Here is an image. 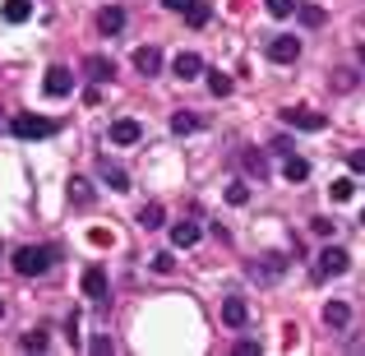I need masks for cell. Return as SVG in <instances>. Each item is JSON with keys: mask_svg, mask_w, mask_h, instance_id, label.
<instances>
[{"mask_svg": "<svg viewBox=\"0 0 365 356\" xmlns=\"http://www.w3.org/2000/svg\"><path fill=\"white\" fill-rule=\"evenodd\" d=\"M51 259H56L51 245H19L14 250V273L19 278H42L51 268Z\"/></svg>", "mask_w": 365, "mask_h": 356, "instance_id": "cell-1", "label": "cell"}, {"mask_svg": "<svg viewBox=\"0 0 365 356\" xmlns=\"http://www.w3.org/2000/svg\"><path fill=\"white\" fill-rule=\"evenodd\" d=\"M347 268H351V255L342 245H324L319 255H314V273L319 278H342Z\"/></svg>", "mask_w": 365, "mask_h": 356, "instance_id": "cell-2", "label": "cell"}, {"mask_svg": "<svg viewBox=\"0 0 365 356\" xmlns=\"http://www.w3.org/2000/svg\"><path fill=\"white\" fill-rule=\"evenodd\" d=\"M9 134H14V139H51L56 121H46V116H14L9 121Z\"/></svg>", "mask_w": 365, "mask_h": 356, "instance_id": "cell-3", "label": "cell"}, {"mask_svg": "<svg viewBox=\"0 0 365 356\" xmlns=\"http://www.w3.org/2000/svg\"><path fill=\"white\" fill-rule=\"evenodd\" d=\"M282 121L292 125V130H305V134H319L324 125H329V116H324V111H310V107H292V111H282Z\"/></svg>", "mask_w": 365, "mask_h": 356, "instance_id": "cell-4", "label": "cell"}, {"mask_svg": "<svg viewBox=\"0 0 365 356\" xmlns=\"http://www.w3.org/2000/svg\"><path fill=\"white\" fill-rule=\"evenodd\" d=\"M42 88H46V98H70L74 93V74L65 70V65H51L46 79H42Z\"/></svg>", "mask_w": 365, "mask_h": 356, "instance_id": "cell-5", "label": "cell"}, {"mask_svg": "<svg viewBox=\"0 0 365 356\" xmlns=\"http://www.w3.org/2000/svg\"><path fill=\"white\" fill-rule=\"evenodd\" d=\"M296 56H301V37H268V61L292 65Z\"/></svg>", "mask_w": 365, "mask_h": 356, "instance_id": "cell-6", "label": "cell"}, {"mask_svg": "<svg viewBox=\"0 0 365 356\" xmlns=\"http://www.w3.org/2000/svg\"><path fill=\"white\" fill-rule=\"evenodd\" d=\"M171 74H176L180 83H190V79H199V74H204V61H199L195 51H180L176 61H171Z\"/></svg>", "mask_w": 365, "mask_h": 356, "instance_id": "cell-7", "label": "cell"}, {"mask_svg": "<svg viewBox=\"0 0 365 356\" xmlns=\"http://www.w3.org/2000/svg\"><path fill=\"white\" fill-rule=\"evenodd\" d=\"M282 268H287L282 255H264V259H255V264H250V273L264 278V283H277V278H282Z\"/></svg>", "mask_w": 365, "mask_h": 356, "instance_id": "cell-8", "label": "cell"}, {"mask_svg": "<svg viewBox=\"0 0 365 356\" xmlns=\"http://www.w3.org/2000/svg\"><path fill=\"white\" fill-rule=\"evenodd\" d=\"M245 320H250V305L241 301V296H227L222 301V324L227 329H245Z\"/></svg>", "mask_w": 365, "mask_h": 356, "instance_id": "cell-9", "label": "cell"}, {"mask_svg": "<svg viewBox=\"0 0 365 356\" xmlns=\"http://www.w3.org/2000/svg\"><path fill=\"white\" fill-rule=\"evenodd\" d=\"M98 171H102V180H107V185L116 190V195H125V190H130V171H125V167H116V162L98 158Z\"/></svg>", "mask_w": 365, "mask_h": 356, "instance_id": "cell-10", "label": "cell"}, {"mask_svg": "<svg viewBox=\"0 0 365 356\" xmlns=\"http://www.w3.org/2000/svg\"><path fill=\"white\" fill-rule=\"evenodd\" d=\"M139 139H143V125L139 121L120 116L116 125H111V143H139Z\"/></svg>", "mask_w": 365, "mask_h": 356, "instance_id": "cell-11", "label": "cell"}, {"mask_svg": "<svg viewBox=\"0 0 365 356\" xmlns=\"http://www.w3.org/2000/svg\"><path fill=\"white\" fill-rule=\"evenodd\" d=\"M134 70H139L143 79H148V74H158L162 70V51H158V46H139V51H134Z\"/></svg>", "mask_w": 365, "mask_h": 356, "instance_id": "cell-12", "label": "cell"}, {"mask_svg": "<svg viewBox=\"0 0 365 356\" xmlns=\"http://www.w3.org/2000/svg\"><path fill=\"white\" fill-rule=\"evenodd\" d=\"M83 296H88V301H107V273H102V268H88V273H83Z\"/></svg>", "mask_w": 365, "mask_h": 356, "instance_id": "cell-13", "label": "cell"}, {"mask_svg": "<svg viewBox=\"0 0 365 356\" xmlns=\"http://www.w3.org/2000/svg\"><path fill=\"white\" fill-rule=\"evenodd\" d=\"M0 14H5V24H28L33 19V0H5Z\"/></svg>", "mask_w": 365, "mask_h": 356, "instance_id": "cell-14", "label": "cell"}, {"mask_svg": "<svg viewBox=\"0 0 365 356\" xmlns=\"http://www.w3.org/2000/svg\"><path fill=\"white\" fill-rule=\"evenodd\" d=\"M324 324H333V329H347V324H351V305H347V301H329V305H324Z\"/></svg>", "mask_w": 365, "mask_h": 356, "instance_id": "cell-15", "label": "cell"}, {"mask_svg": "<svg viewBox=\"0 0 365 356\" xmlns=\"http://www.w3.org/2000/svg\"><path fill=\"white\" fill-rule=\"evenodd\" d=\"M70 204H74V208H88V204H93V180H88V176H74V180H70Z\"/></svg>", "mask_w": 365, "mask_h": 356, "instance_id": "cell-16", "label": "cell"}, {"mask_svg": "<svg viewBox=\"0 0 365 356\" xmlns=\"http://www.w3.org/2000/svg\"><path fill=\"white\" fill-rule=\"evenodd\" d=\"M199 240V227L195 223H171V245L176 250H190Z\"/></svg>", "mask_w": 365, "mask_h": 356, "instance_id": "cell-17", "label": "cell"}, {"mask_svg": "<svg viewBox=\"0 0 365 356\" xmlns=\"http://www.w3.org/2000/svg\"><path fill=\"white\" fill-rule=\"evenodd\" d=\"M98 28H102V33H120V28H125V9L120 5H107V9H102V14H98Z\"/></svg>", "mask_w": 365, "mask_h": 356, "instance_id": "cell-18", "label": "cell"}, {"mask_svg": "<svg viewBox=\"0 0 365 356\" xmlns=\"http://www.w3.org/2000/svg\"><path fill=\"white\" fill-rule=\"evenodd\" d=\"M83 70H88V79H98V83H107L111 74H116V65L107 61V56H88V61H83Z\"/></svg>", "mask_w": 365, "mask_h": 356, "instance_id": "cell-19", "label": "cell"}, {"mask_svg": "<svg viewBox=\"0 0 365 356\" xmlns=\"http://www.w3.org/2000/svg\"><path fill=\"white\" fill-rule=\"evenodd\" d=\"M162 223H167V208H162V204H143L139 208V227H143V232H158Z\"/></svg>", "mask_w": 365, "mask_h": 356, "instance_id": "cell-20", "label": "cell"}, {"mask_svg": "<svg viewBox=\"0 0 365 356\" xmlns=\"http://www.w3.org/2000/svg\"><path fill=\"white\" fill-rule=\"evenodd\" d=\"M208 19H213V5H208V0H190V9H185V24H190V28H204Z\"/></svg>", "mask_w": 365, "mask_h": 356, "instance_id": "cell-21", "label": "cell"}, {"mask_svg": "<svg viewBox=\"0 0 365 356\" xmlns=\"http://www.w3.org/2000/svg\"><path fill=\"white\" fill-rule=\"evenodd\" d=\"M282 176L287 180H305V176H310V162L296 158V153H287V158H282Z\"/></svg>", "mask_w": 365, "mask_h": 356, "instance_id": "cell-22", "label": "cell"}, {"mask_svg": "<svg viewBox=\"0 0 365 356\" xmlns=\"http://www.w3.org/2000/svg\"><path fill=\"white\" fill-rule=\"evenodd\" d=\"M296 19H301V28H324V5H296Z\"/></svg>", "mask_w": 365, "mask_h": 356, "instance_id": "cell-23", "label": "cell"}, {"mask_svg": "<svg viewBox=\"0 0 365 356\" xmlns=\"http://www.w3.org/2000/svg\"><path fill=\"white\" fill-rule=\"evenodd\" d=\"M241 162H245V171H250L255 180H264V176H268V158H264V153H255V148H250Z\"/></svg>", "mask_w": 365, "mask_h": 356, "instance_id": "cell-24", "label": "cell"}, {"mask_svg": "<svg viewBox=\"0 0 365 356\" xmlns=\"http://www.w3.org/2000/svg\"><path fill=\"white\" fill-rule=\"evenodd\" d=\"M199 125H204L199 116H190V111H176V116H171V134H195Z\"/></svg>", "mask_w": 365, "mask_h": 356, "instance_id": "cell-25", "label": "cell"}, {"mask_svg": "<svg viewBox=\"0 0 365 356\" xmlns=\"http://www.w3.org/2000/svg\"><path fill=\"white\" fill-rule=\"evenodd\" d=\"M46 342H51V338H46L42 329H28L24 338H19V347H24V352H46Z\"/></svg>", "mask_w": 365, "mask_h": 356, "instance_id": "cell-26", "label": "cell"}, {"mask_svg": "<svg viewBox=\"0 0 365 356\" xmlns=\"http://www.w3.org/2000/svg\"><path fill=\"white\" fill-rule=\"evenodd\" d=\"M227 204H232V208H245L250 204V185H241V180H236V185H227Z\"/></svg>", "mask_w": 365, "mask_h": 356, "instance_id": "cell-27", "label": "cell"}, {"mask_svg": "<svg viewBox=\"0 0 365 356\" xmlns=\"http://www.w3.org/2000/svg\"><path fill=\"white\" fill-rule=\"evenodd\" d=\"M208 93H213V98H227V93H232V79H227V74H208Z\"/></svg>", "mask_w": 365, "mask_h": 356, "instance_id": "cell-28", "label": "cell"}, {"mask_svg": "<svg viewBox=\"0 0 365 356\" xmlns=\"http://www.w3.org/2000/svg\"><path fill=\"white\" fill-rule=\"evenodd\" d=\"M333 88L351 93V88H356V70H333Z\"/></svg>", "mask_w": 365, "mask_h": 356, "instance_id": "cell-29", "label": "cell"}, {"mask_svg": "<svg viewBox=\"0 0 365 356\" xmlns=\"http://www.w3.org/2000/svg\"><path fill=\"white\" fill-rule=\"evenodd\" d=\"M351 190H356V185H351V180L342 176V180H333V185H329V195L338 199V204H347V199H351Z\"/></svg>", "mask_w": 365, "mask_h": 356, "instance_id": "cell-30", "label": "cell"}, {"mask_svg": "<svg viewBox=\"0 0 365 356\" xmlns=\"http://www.w3.org/2000/svg\"><path fill=\"white\" fill-rule=\"evenodd\" d=\"M268 14H273V19H287V14H296V0H268Z\"/></svg>", "mask_w": 365, "mask_h": 356, "instance_id": "cell-31", "label": "cell"}, {"mask_svg": "<svg viewBox=\"0 0 365 356\" xmlns=\"http://www.w3.org/2000/svg\"><path fill=\"white\" fill-rule=\"evenodd\" d=\"M333 227H338L333 218H314V223H310V232H314V236H333Z\"/></svg>", "mask_w": 365, "mask_h": 356, "instance_id": "cell-32", "label": "cell"}, {"mask_svg": "<svg viewBox=\"0 0 365 356\" xmlns=\"http://www.w3.org/2000/svg\"><path fill=\"white\" fill-rule=\"evenodd\" d=\"M88 352H93V356H111V338H102V333H98V338L88 342Z\"/></svg>", "mask_w": 365, "mask_h": 356, "instance_id": "cell-33", "label": "cell"}, {"mask_svg": "<svg viewBox=\"0 0 365 356\" xmlns=\"http://www.w3.org/2000/svg\"><path fill=\"white\" fill-rule=\"evenodd\" d=\"M153 268H158V273H171V268H176V259H171V255H153Z\"/></svg>", "mask_w": 365, "mask_h": 356, "instance_id": "cell-34", "label": "cell"}, {"mask_svg": "<svg viewBox=\"0 0 365 356\" xmlns=\"http://www.w3.org/2000/svg\"><path fill=\"white\" fill-rule=\"evenodd\" d=\"M88 240H93V245H111V232H107V227H93Z\"/></svg>", "mask_w": 365, "mask_h": 356, "instance_id": "cell-35", "label": "cell"}, {"mask_svg": "<svg viewBox=\"0 0 365 356\" xmlns=\"http://www.w3.org/2000/svg\"><path fill=\"white\" fill-rule=\"evenodd\" d=\"M236 356H259V342H250V338H241V342H236Z\"/></svg>", "mask_w": 365, "mask_h": 356, "instance_id": "cell-36", "label": "cell"}, {"mask_svg": "<svg viewBox=\"0 0 365 356\" xmlns=\"http://www.w3.org/2000/svg\"><path fill=\"white\" fill-rule=\"evenodd\" d=\"M347 167H351V171H365V148L351 153V158H347Z\"/></svg>", "mask_w": 365, "mask_h": 356, "instance_id": "cell-37", "label": "cell"}, {"mask_svg": "<svg viewBox=\"0 0 365 356\" xmlns=\"http://www.w3.org/2000/svg\"><path fill=\"white\" fill-rule=\"evenodd\" d=\"M162 5H167L171 14H185V9H190V0H162Z\"/></svg>", "mask_w": 365, "mask_h": 356, "instance_id": "cell-38", "label": "cell"}, {"mask_svg": "<svg viewBox=\"0 0 365 356\" xmlns=\"http://www.w3.org/2000/svg\"><path fill=\"white\" fill-rule=\"evenodd\" d=\"M0 320H5V301H0Z\"/></svg>", "mask_w": 365, "mask_h": 356, "instance_id": "cell-39", "label": "cell"}, {"mask_svg": "<svg viewBox=\"0 0 365 356\" xmlns=\"http://www.w3.org/2000/svg\"><path fill=\"white\" fill-rule=\"evenodd\" d=\"M361 61H365V42H361Z\"/></svg>", "mask_w": 365, "mask_h": 356, "instance_id": "cell-40", "label": "cell"}, {"mask_svg": "<svg viewBox=\"0 0 365 356\" xmlns=\"http://www.w3.org/2000/svg\"><path fill=\"white\" fill-rule=\"evenodd\" d=\"M0 259H5V245H0Z\"/></svg>", "mask_w": 365, "mask_h": 356, "instance_id": "cell-41", "label": "cell"}, {"mask_svg": "<svg viewBox=\"0 0 365 356\" xmlns=\"http://www.w3.org/2000/svg\"><path fill=\"white\" fill-rule=\"evenodd\" d=\"M361 223H365V213H361Z\"/></svg>", "mask_w": 365, "mask_h": 356, "instance_id": "cell-42", "label": "cell"}]
</instances>
